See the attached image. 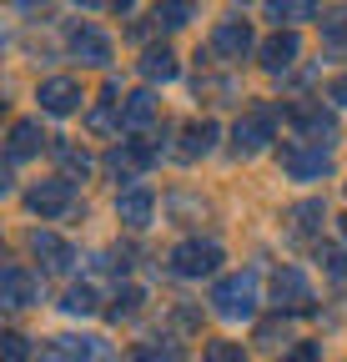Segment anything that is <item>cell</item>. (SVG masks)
I'll return each instance as SVG.
<instances>
[{"label":"cell","mask_w":347,"mask_h":362,"mask_svg":"<svg viewBox=\"0 0 347 362\" xmlns=\"http://www.w3.org/2000/svg\"><path fill=\"white\" fill-rule=\"evenodd\" d=\"M211 312L227 317V322H247L257 312V272H237L211 287Z\"/></svg>","instance_id":"obj_1"},{"label":"cell","mask_w":347,"mask_h":362,"mask_svg":"<svg viewBox=\"0 0 347 362\" xmlns=\"http://www.w3.org/2000/svg\"><path fill=\"white\" fill-rule=\"evenodd\" d=\"M282 166H287L292 181H317V176L332 171V151L327 146H297V141H287L282 146Z\"/></svg>","instance_id":"obj_2"},{"label":"cell","mask_w":347,"mask_h":362,"mask_svg":"<svg viewBox=\"0 0 347 362\" xmlns=\"http://www.w3.org/2000/svg\"><path fill=\"white\" fill-rule=\"evenodd\" d=\"M171 267H177L182 277H211V272L222 267V247L216 242H182L171 252Z\"/></svg>","instance_id":"obj_3"},{"label":"cell","mask_w":347,"mask_h":362,"mask_svg":"<svg viewBox=\"0 0 347 362\" xmlns=\"http://www.w3.org/2000/svg\"><path fill=\"white\" fill-rule=\"evenodd\" d=\"M272 126H277V116H272L267 106H257V111H247V116L237 121V151H242V156H252V151H262V146L272 141Z\"/></svg>","instance_id":"obj_4"},{"label":"cell","mask_w":347,"mask_h":362,"mask_svg":"<svg viewBox=\"0 0 347 362\" xmlns=\"http://www.w3.org/2000/svg\"><path fill=\"white\" fill-rule=\"evenodd\" d=\"M86 101V90H81V81H71V76H56V81H46V86H40V106H46V111H76Z\"/></svg>","instance_id":"obj_5"},{"label":"cell","mask_w":347,"mask_h":362,"mask_svg":"<svg viewBox=\"0 0 347 362\" xmlns=\"http://www.w3.org/2000/svg\"><path fill=\"white\" fill-rule=\"evenodd\" d=\"M151 211H156V202H151L146 187H131V192H121V197H116V216H121L126 226H146Z\"/></svg>","instance_id":"obj_6"},{"label":"cell","mask_w":347,"mask_h":362,"mask_svg":"<svg viewBox=\"0 0 347 362\" xmlns=\"http://www.w3.org/2000/svg\"><path fill=\"white\" fill-rule=\"evenodd\" d=\"M71 51H76L81 61L101 66V61H111V40H106L101 30H91V25H76V30H71Z\"/></svg>","instance_id":"obj_7"},{"label":"cell","mask_w":347,"mask_h":362,"mask_svg":"<svg viewBox=\"0 0 347 362\" xmlns=\"http://www.w3.org/2000/svg\"><path fill=\"white\" fill-rule=\"evenodd\" d=\"M151 161H156V151H151V146H121V151H111V156H106V171H111V176H121V181H131V176H136L141 166H151Z\"/></svg>","instance_id":"obj_8"},{"label":"cell","mask_w":347,"mask_h":362,"mask_svg":"<svg viewBox=\"0 0 347 362\" xmlns=\"http://www.w3.org/2000/svg\"><path fill=\"white\" fill-rule=\"evenodd\" d=\"M307 302H312L307 277H302L297 267H282L277 272V307H307Z\"/></svg>","instance_id":"obj_9"},{"label":"cell","mask_w":347,"mask_h":362,"mask_svg":"<svg viewBox=\"0 0 347 362\" xmlns=\"http://www.w3.org/2000/svg\"><path fill=\"white\" fill-rule=\"evenodd\" d=\"M247 45H252V30H247L242 21H222V25L211 30V51H216V56H242Z\"/></svg>","instance_id":"obj_10"},{"label":"cell","mask_w":347,"mask_h":362,"mask_svg":"<svg viewBox=\"0 0 347 362\" xmlns=\"http://www.w3.org/2000/svg\"><path fill=\"white\" fill-rule=\"evenodd\" d=\"M51 352L61 362H106V342H96V337H61Z\"/></svg>","instance_id":"obj_11"},{"label":"cell","mask_w":347,"mask_h":362,"mask_svg":"<svg viewBox=\"0 0 347 362\" xmlns=\"http://www.w3.org/2000/svg\"><path fill=\"white\" fill-rule=\"evenodd\" d=\"M30 206H35L40 216L66 211V206H71V181L61 176V181H46V187H35V192H30Z\"/></svg>","instance_id":"obj_12"},{"label":"cell","mask_w":347,"mask_h":362,"mask_svg":"<svg viewBox=\"0 0 347 362\" xmlns=\"http://www.w3.org/2000/svg\"><path fill=\"white\" fill-rule=\"evenodd\" d=\"M30 252H35V257H46L51 272H66V267L76 262V252H71L61 237H51V232H35V237H30Z\"/></svg>","instance_id":"obj_13"},{"label":"cell","mask_w":347,"mask_h":362,"mask_svg":"<svg viewBox=\"0 0 347 362\" xmlns=\"http://www.w3.org/2000/svg\"><path fill=\"white\" fill-rule=\"evenodd\" d=\"M297 51H302V40L287 30V35H272L267 45H262V66L267 71H287L292 61H297Z\"/></svg>","instance_id":"obj_14"},{"label":"cell","mask_w":347,"mask_h":362,"mask_svg":"<svg viewBox=\"0 0 347 362\" xmlns=\"http://www.w3.org/2000/svg\"><path fill=\"white\" fill-rule=\"evenodd\" d=\"M35 297V282L25 267H6V307H30Z\"/></svg>","instance_id":"obj_15"},{"label":"cell","mask_w":347,"mask_h":362,"mask_svg":"<svg viewBox=\"0 0 347 362\" xmlns=\"http://www.w3.org/2000/svg\"><path fill=\"white\" fill-rule=\"evenodd\" d=\"M46 146V131H40L35 121H16V131H11V156L20 161V156H30V151H40Z\"/></svg>","instance_id":"obj_16"},{"label":"cell","mask_w":347,"mask_h":362,"mask_svg":"<svg viewBox=\"0 0 347 362\" xmlns=\"http://www.w3.org/2000/svg\"><path fill=\"white\" fill-rule=\"evenodd\" d=\"M156 116V101H151V90H136V96H126V111H121V126L126 131H136Z\"/></svg>","instance_id":"obj_17"},{"label":"cell","mask_w":347,"mask_h":362,"mask_svg":"<svg viewBox=\"0 0 347 362\" xmlns=\"http://www.w3.org/2000/svg\"><path fill=\"white\" fill-rule=\"evenodd\" d=\"M211 141H216V126H211V121L192 126V131H187V146H182V161H196V156H206V151H211Z\"/></svg>","instance_id":"obj_18"},{"label":"cell","mask_w":347,"mask_h":362,"mask_svg":"<svg viewBox=\"0 0 347 362\" xmlns=\"http://www.w3.org/2000/svg\"><path fill=\"white\" fill-rule=\"evenodd\" d=\"M141 71H146L151 81H171V76H177V56H171V51H146Z\"/></svg>","instance_id":"obj_19"},{"label":"cell","mask_w":347,"mask_h":362,"mask_svg":"<svg viewBox=\"0 0 347 362\" xmlns=\"http://www.w3.org/2000/svg\"><path fill=\"white\" fill-rule=\"evenodd\" d=\"M322 216H327L322 202H302V206H292V226H297V232H317Z\"/></svg>","instance_id":"obj_20"},{"label":"cell","mask_w":347,"mask_h":362,"mask_svg":"<svg viewBox=\"0 0 347 362\" xmlns=\"http://www.w3.org/2000/svg\"><path fill=\"white\" fill-rule=\"evenodd\" d=\"M292 116H297L302 126H307V131H317V136H332V131H337V121H332L327 111H317V106H297Z\"/></svg>","instance_id":"obj_21"},{"label":"cell","mask_w":347,"mask_h":362,"mask_svg":"<svg viewBox=\"0 0 347 362\" xmlns=\"http://www.w3.org/2000/svg\"><path fill=\"white\" fill-rule=\"evenodd\" d=\"M206 362H247V352H242V342H211Z\"/></svg>","instance_id":"obj_22"},{"label":"cell","mask_w":347,"mask_h":362,"mask_svg":"<svg viewBox=\"0 0 347 362\" xmlns=\"http://www.w3.org/2000/svg\"><path fill=\"white\" fill-rule=\"evenodd\" d=\"M56 156H61V166H66V171H76V176H86V171H91V156H86V151H76V146H61Z\"/></svg>","instance_id":"obj_23"},{"label":"cell","mask_w":347,"mask_h":362,"mask_svg":"<svg viewBox=\"0 0 347 362\" xmlns=\"http://www.w3.org/2000/svg\"><path fill=\"white\" fill-rule=\"evenodd\" d=\"M66 307H71V312H96V292H91V287H71V292H66Z\"/></svg>","instance_id":"obj_24"},{"label":"cell","mask_w":347,"mask_h":362,"mask_svg":"<svg viewBox=\"0 0 347 362\" xmlns=\"http://www.w3.org/2000/svg\"><path fill=\"white\" fill-rule=\"evenodd\" d=\"M131 362H177V352H171V347H166V352H161V347H141Z\"/></svg>","instance_id":"obj_25"},{"label":"cell","mask_w":347,"mask_h":362,"mask_svg":"<svg viewBox=\"0 0 347 362\" xmlns=\"http://www.w3.org/2000/svg\"><path fill=\"white\" fill-rule=\"evenodd\" d=\"M322 262H327L332 277H347V257H342V252H332V247H327V252H322Z\"/></svg>","instance_id":"obj_26"},{"label":"cell","mask_w":347,"mask_h":362,"mask_svg":"<svg viewBox=\"0 0 347 362\" xmlns=\"http://www.w3.org/2000/svg\"><path fill=\"white\" fill-rule=\"evenodd\" d=\"M277 21H297V16H312V6H272Z\"/></svg>","instance_id":"obj_27"},{"label":"cell","mask_w":347,"mask_h":362,"mask_svg":"<svg viewBox=\"0 0 347 362\" xmlns=\"http://www.w3.org/2000/svg\"><path fill=\"white\" fill-rule=\"evenodd\" d=\"M6 362H25V337H6Z\"/></svg>","instance_id":"obj_28"},{"label":"cell","mask_w":347,"mask_h":362,"mask_svg":"<svg viewBox=\"0 0 347 362\" xmlns=\"http://www.w3.org/2000/svg\"><path fill=\"white\" fill-rule=\"evenodd\" d=\"M187 16H192V11H187V6H171V11H161V16H156V21H161V25H182V21H187Z\"/></svg>","instance_id":"obj_29"},{"label":"cell","mask_w":347,"mask_h":362,"mask_svg":"<svg viewBox=\"0 0 347 362\" xmlns=\"http://www.w3.org/2000/svg\"><path fill=\"white\" fill-rule=\"evenodd\" d=\"M327 96H332L337 106H347V76H342V81H332V90H327Z\"/></svg>","instance_id":"obj_30"},{"label":"cell","mask_w":347,"mask_h":362,"mask_svg":"<svg viewBox=\"0 0 347 362\" xmlns=\"http://www.w3.org/2000/svg\"><path fill=\"white\" fill-rule=\"evenodd\" d=\"M292 362H317V347H302V352H297Z\"/></svg>","instance_id":"obj_31"},{"label":"cell","mask_w":347,"mask_h":362,"mask_svg":"<svg viewBox=\"0 0 347 362\" xmlns=\"http://www.w3.org/2000/svg\"><path fill=\"white\" fill-rule=\"evenodd\" d=\"M342 232H347V216H342Z\"/></svg>","instance_id":"obj_32"}]
</instances>
